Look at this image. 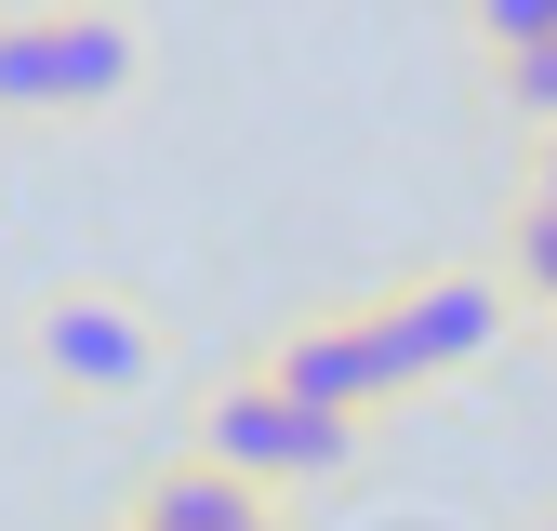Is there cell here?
<instances>
[{"label": "cell", "mask_w": 557, "mask_h": 531, "mask_svg": "<svg viewBox=\"0 0 557 531\" xmlns=\"http://www.w3.org/2000/svg\"><path fill=\"white\" fill-rule=\"evenodd\" d=\"M147 27L120 0H0V133H81L133 107Z\"/></svg>", "instance_id": "obj_1"}, {"label": "cell", "mask_w": 557, "mask_h": 531, "mask_svg": "<svg viewBox=\"0 0 557 531\" xmlns=\"http://www.w3.org/2000/svg\"><path fill=\"white\" fill-rule=\"evenodd\" d=\"M186 452L213 465V479H239V492H265V505H293V492H332L345 465L372 452V425H332V412L278 398V385L239 359V372H213V385L186 398Z\"/></svg>", "instance_id": "obj_2"}, {"label": "cell", "mask_w": 557, "mask_h": 531, "mask_svg": "<svg viewBox=\"0 0 557 531\" xmlns=\"http://www.w3.org/2000/svg\"><path fill=\"white\" fill-rule=\"evenodd\" d=\"M14 346H27V372L53 398H147L173 372V332H160V306L133 280H53Z\"/></svg>", "instance_id": "obj_3"}, {"label": "cell", "mask_w": 557, "mask_h": 531, "mask_svg": "<svg viewBox=\"0 0 557 531\" xmlns=\"http://www.w3.org/2000/svg\"><path fill=\"white\" fill-rule=\"evenodd\" d=\"M372 332H385V372L398 398H425V385H465L478 359L518 332V293L492 280V266H425V280H398V293H359Z\"/></svg>", "instance_id": "obj_4"}, {"label": "cell", "mask_w": 557, "mask_h": 531, "mask_svg": "<svg viewBox=\"0 0 557 531\" xmlns=\"http://www.w3.org/2000/svg\"><path fill=\"white\" fill-rule=\"evenodd\" d=\"M252 372H265L278 398H306V412H332V425H385V412H398V372H385L372 306H293V319L252 346Z\"/></svg>", "instance_id": "obj_5"}, {"label": "cell", "mask_w": 557, "mask_h": 531, "mask_svg": "<svg viewBox=\"0 0 557 531\" xmlns=\"http://www.w3.org/2000/svg\"><path fill=\"white\" fill-rule=\"evenodd\" d=\"M265 518V492H239V479H213L199 452H160L147 479L120 492V531H252Z\"/></svg>", "instance_id": "obj_6"}, {"label": "cell", "mask_w": 557, "mask_h": 531, "mask_svg": "<svg viewBox=\"0 0 557 531\" xmlns=\"http://www.w3.org/2000/svg\"><path fill=\"white\" fill-rule=\"evenodd\" d=\"M492 280L518 293V319H557V199H505V252Z\"/></svg>", "instance_id": "obj_7"}, {"label": "cell", "mask_w": 557, "mask_h": 531, "mask_svg": "<svg viewBox=\"0 0 557 531\" xmlns=\"http://www.w3.org/2000/svg\"><path fill=\"white\" fill-rule=\"evenodd\" d=\"M478 81H492V107H505L518 133H557V40H531V53H492Z\"/></svg>", "instance_id": "obj_8"}, {"label": "cell", "mask_w": 557, "mask_h": 531, "mask_svg": "<svg viewBox=\"0 0 557 531\" xmlns=\"http://www.w3.org/2000/svg\"><path fill=\"white\" fill-rule=\"evenodd\" d=\"M451 14H465L478 66H492V53H531V40H557V0H451Z\"/></svg>", "instance_id": "obj_9"}, {"label": "cell", "mask_w": 557, "mask_h": 531, "mask_svg": "<svg viewBox=\"0 0 557 531\" xmlns=\"http://www.w3.org/2000/svg\"><path fill=\"white\" fill-rule=\"evenodd\" d=\"M518 199H557V133H531V173H518Z\"/></svg>", "instance_id": "obj_10"}, {"label": "cell", "mask_w": 557, "mask_h": 531, "mask_svg": "<svg viewBox=\"0 0 557 531\" xmlns=\"http://www.w3.org/2000/svg\"><path fill=\"white\" fill-rule=\"evenodd\" d=\"M252 531H293V505H265V518H252Z\"/></svg>", "instance_id": "obj_11"}, {"label": "cell", "mask_w": 557, "mask_h": 531, "mask_svg": "<svg viewBox=\"0 0 557 531\" xmlns=\"http://www.w3.org/2000/svg\"><path fill=\"white\" fill-rule=\"evenodd\" d=\"M518 531H557V505H531V518H518Z\"/></svg>", "instance_id": "obj_12"}, {"label": "cell", "mask_w": 557, "mask_h": 531, "mask_svg": "<svg viewBox=\"0 0 557 531\" xmlns=\"http://www.w3.org/2000/svg\"><path fill=\"white\" fill-rule=\"evenodd\" d=\"M544 346H557V319H544Z\"/></svg>", "instance_id": "obj_13"}, {"label": "cell", "mask_w": 557, "mask_h": 531, "mask_svg": "<svg viewBox=\"0 0 557 531\" xmlns=\"http://www.w3.org/2000/svg\"><path fill=\"white\" fill-rule=\"evenodd\" d=\"M107 531H120V518H107Z\"/></svg>", "instance_id": "obj_14"}]
</instances>
